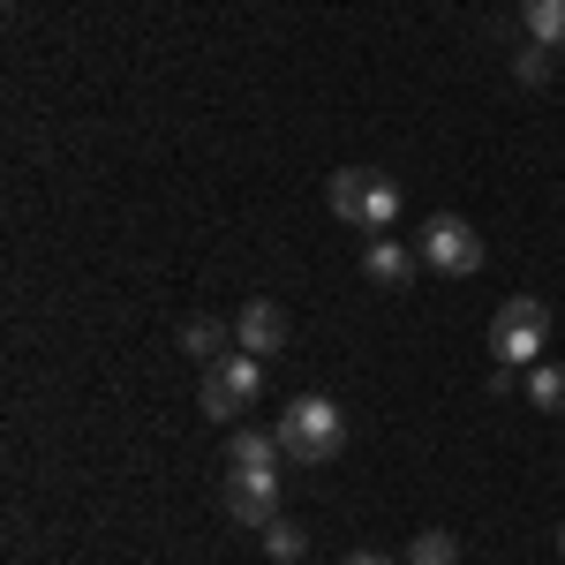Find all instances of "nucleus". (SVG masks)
Instances as JSON below:
<instances>
[{"label": "nucleus", "instance_id": "nucleus-4", "mask_svg": "<svg viewBox=\"0 0 565 565\" xmlns=\"http://www.w3.org/2000/svg\"><path fill=\"white\" fill-rule=\"evenodd\" d=\"M423 264L445 271V279H476L482 271V234L460 212H437L430 226H423Z\"/></svg>", "mask_w": 565, "mask_h": 565}, {"label": "nucleus", "instance_id": "nucleus-8", "mask_svg": "<svg viewBox=\"0 0 565 565\" xmlns=\"http://www.w3.org/2000/svg\"><path fill=\"white\" fill-rule=\"evenodd\" d=\"M362 271H370L377 287H407V279L423 271V249H407V242H392V234H377V242L362 249Z\"/></svg>", "mask_w": 565, "mask_h": 565}, {"label": "nucleus", "instance_id": "nucleus-5", "mask_svg": "<svg viewBox=\"0 0 565 565\" xmlns=\"http://www.w3.org/2000/svg\"><path fill=\"white\" fill-rule=\"evenodd\" d=\"M234 348L257 354V362H271V354H287V309L279 302H242V317H234Z\"/></svg>", "mask_w": 565, "mask_h": 565}, {"label": "nucleus", "instance_id": "nucleus-14", "mask_svg": "<svg viewBox=\"0 0 565 565\" xmlns=\"http://www.w3.org/2000/svg\"><path fill=\"white\" fill-rule=\"evenodd\" d=\"M181 348L196 354V362H218V354H226V324H218V317H189V324H181Z\"/></svg>", "mask_w": 565, "mask_h": 565}, {"label": "nucleus", "instance_id": "nucleus-12", "mask_svg": "<svg viewBox=\"0 0 565 565\" xmlns=\"http://www.w3.org/2000/svg\"><path fill=\"white\" fill-rule=\"evenodd\" d=\"M521 23L535 45H565V0H521Z\"/></svg>", "mask_w": 565, "mask_h": 565}, {"label": "nucleus", "instance_id": "nucleus-7", "mask_svg": "<svg viewBox=\"0 0 565 565\" xmlns=\"http://www.w3.org/2000/svg\"><path fill=\"white\" fill-rule=\"evenodd\" d=\"M279 460H287L279 430H234L226 437V468H242V476H279Z\"/></svg>", "mask_w": 565, "mask_h": 565}, {"label": "nucleus", "instance_id": "nucleus-1", "mask_svg": "<svg viewBox=\"0 0 565 565\" xmlns=\"http://www.w3.org/2000/svg\"><path fill=\"white\" fill-rule=\"evenodd\" d=\"M271 430H279V445H287V460L324 468V460H340V445H348V415H340L324 392H302V399H287V415H279Z\"/></svg>", "mask_w": 565, "mask_h": 565}, {"label": "nucleus", "instance_id": "nucleus-16", "mask_svg": "<svg viewBox=\"0 0 565 565\" xmlns=\"http://www.w3.org/2000/svg\"><path fill=\"white\" fill-rule=\"evenodd\" d=\"M513 68H521V84H543V76H551V45H527Z\"/></svg>", "mask_w": 565, "mask_h": 565}, {"label": "nucleus", "instance_id": "nucleus-15", "mask_svg": "<svg viewBox=\"0 0 565 565\" xmlns=\"http://www.w3.org/2000/svg\"><path fill=\"white\" fill-rule=\"evenodd\" d=\"M264 551H271V558H279V565H295V558H302V551H309V535H302V527H295V521H287V513H279V521L264 527Z\"/></svg>", "mask_w": 565, "mask_h": 565}, {"label": "nucleus", "instance_id": "nucleus-9", "mask_svg": "<svg viewBox=\"0 0 565 565\" xmlns=\"http://www.w3.org/2000/svg\"><path fill=\"white\" fill-rule=\"evenodd\" d=\"M324 204L348 218V226H362V204H370V167H340V174L324 181Z\"/></svg>", "mask_w": 565, "mask_h": 565}, {"label": "nucleus", "instance_id": "nucleus-17", "mask_svg": "<svg viewBox=\"0 0 565 565\" xmlns=\"http://www.w3.org/2000/svg\"><path fill=\"white\" fill-rule=\"evenodd\" d=\"M348 565H399V558H385V551H354Z\"/></svg>", "mask_w": 565, "mask_h": 565}, {"label": "nucleus", "instance_id": "nucleus-2", "mask_svg": "<svg viewBox=\"0 0 565 565\" xmlns=\"http://www.w3.org/2000/svg\"><path fill=\"white\" fill-rule=\"evenodd\" d=\"M543 340H551V309L535 302V295L498 302V317H490V354H498V362L535 370V362H543Z\"/></svg>", "mask_w": 565, "mask_h": 565}, {"label": "nucleus", "instance_id": "nucleus-6", "mask_svg": "<svg viewBox=\"0 0 565 565\" xmlns=\"http://www.w3.org/2000/svg\"><path fill=\"white\" fill-rule=\"evenodd\" d=\"M226 513L242 527H271L279 521V476H242V468H226Z\"/></svg>", "mask_w": 565, "mask_h": 565}, {"label": "nucleus", "instance_id": "nucleus-13", "mask_svg": "<svg viewBox=\"0 0 565 565\" xmlns=\"http://www.w3.org/2000/svg\"><path fill=\"white\" fill-rule=\"evenodd\" d=\"M407 565H460V535H452V527H423V535L407 543Z\"/></svg>", "mask_w": 565, "mask_h": 565}, {"label": "nucleus", "instance_id": "nucleus-10", "mask_svg": "<svg viewBox=\"0 0 565 565\" xmlns=\"http://www.w3.org/2000/svg\"><path fill=\"white\" fill-rule=\"evenodd\" d=\"M385 226H399V181H385V174H370V204H362V234L377 242Z\"/></svg>", "mask_w": 565, "mask_h": 565}, {"label": "nucleus", "instance_id": "nucleus-3", "mask_svg": "<svg viewBox=\"0 0 565 565\" xmlns=\"http://www.w3.org/2000/svg\"><path fill=\"white\" fill-rule=\"evenodd\" d=\"M257 392H264V362L257 354H218V362H204V415L212 423H234L242 407H257Z\"/></svg>", "mask_w": 565, "mask_h": 565}, {"label": "nucleus", "instance_id": "nucleus-11", "mask_svg": "<svg viewBox=\"0 0 565 565\" xmlns=\"http://www.w3.org/2000/svg\"><path fill=\"white\" fill-rule=\"evenodd\" d=\"M527 407L565 415V362H535V370H527Z\"/></svg>", "mask_w": 565, "mask_h": 565}, {"label": "nucleus", "instance_id": "nucleus-18", "mask_svg": "<svg viewBox=\"0 0 565 565\" xmlns=\"http://www.w3.org/2000/svg\"><path fill=\"white\" fill-rule=\"evenodd\" d=\"M558 551H565V527H558Z\"/></svg>", "mask_w": 565, "mask_h": 565}]
</instances>
